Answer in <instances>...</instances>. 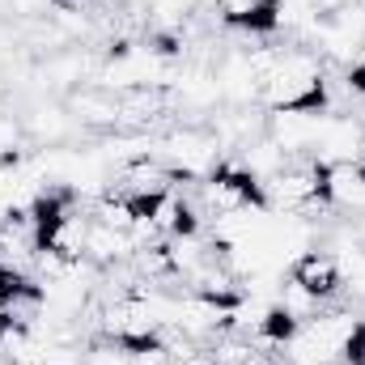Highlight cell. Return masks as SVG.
<instances>
[{"label": "cell", "mask_w": 365, "mask_h": 365, "mask_svg": "<svg viewBox=\"0 0 365 365\" xmlns=\"http://www.w3.org/2000/svg\"><path fill=\"white\" fill-rule=\"evenodd\" d=\"M158 162H166V170L175 179H208L212 166H221V145L208 128L200 123H182V128H170L166 136H158Z\"/></svg>", "instance_id": "obj_1"}, {"label": "cell", "mask_w": 365, "mask_h": 365, "mask_svg": "<svg viewBox=\"0 0 365 365\" xmlns=\"http://www.w3.org/2000/svg\"><path fill=\"white\" fill-rule=\"evenodd\" d=\"M361 145H365V123L357 115H327V123H323L310 158L319 166H353L357 153H361Z\"/></svg>", "instance_id": "obj_2"}, {"label": "cell", "mask_w": 365, "mask_h": 365, "mask_svg": "<svg viewBox=\"0 0 365 365\" xmlns=\"http://www.w3.org/2000/svg\"><path fill=\"white\" fill-rule=\"evenodd\" d=\"M323 123H327V110H297V106H289V110H268L264 136L276 140L284 153H310L314 140H319V132H323Z\"/></svg>", "instance_id": "obj_3"}, {"label": "cell", "mask_w": 365, "mask_h": 365, "mask_svg": "<svg viewBox=\"0 0 365 365\" xmlns=\"http://www.w3.org/2000/svg\"><path fill=\"white\" fill-rule=\"evenodd\" d=\"M64 106L73 115V123H81L86 132H115L119 128V93L106 86H77L64 93Z\"/></svg>", "instance_id": "obj_4"}, {"label": "cell", "mask_w": 365, "mask_h": 365, "mask_svg": "<svg viewBox=\"0 0 365 365\" xmlns=\"http://www.w3.org/2000/svg\"><path fill=\"white\" fill-rule=\"evenodd\" d=\"M289 276H293L302 289H310L314 297H323V302H331V297L344 289L340 259H336L331 251H323V247H314V251L297 255V259H293V268H289Z\"/></svg>", "instance_id": "obj_5"}, {"label": "cell", "mask_w": 365, "mask_h": 365, "mask_svg": "<svg viewBox=\"0 0 365 365\" xmlns=\"http://www.w3.org/2000/svg\"><path fill=\"white\" fill-rule=\"evenodd\" d=\"M73 115H68V106H60V102H51V98H34V106H30V115H26V136L34 140V145H43V149H51V145H64L68 136H73Z\"/></svg>", "instance_id": "obj_6"}, {"label": "cell", "mask_w": 365, "mask_h": 365, "mask_svg": "<svg viewBox=\"0 0 365 365\" xmlns=\"http://www.w3.org/2000/svg\"><path fill=\"white\" fill-rule=\"evenodd\" d=\"M323 204L331 212H361L365 208V175L357 166H327Z\"/></svg>", "instance_id": "obj_7"}, {"label": "cell", "mask_w": 365, "mask_h": 365, "mask_svg": "<svg viewBox=\"0 0 365 365\" xmlns=\"http://www.w3.org/2000/svg\"><path fill=\"white\" fill-rule=\"evenodd\" d=\"M136 255V242L128 230H110V225H98L90 221V234H86V259L98 268H110V264H128Z\"/></svg>", "instance_id": "obj_8"}, {"label": "cell", "mask_w": 365, "mask_h": 365, "mask_svg": "<svg viewBox=\"0 0 365 365\" xmlns=\"http://www.w3.org/2000/svg\"><path fill=\"white\" fill-rule=\"evenodd\" d=\"M272 306H276V310H284V314H289V319L302 327V323H310L314 314H323V306H327V302H323V297H314L310 289H302V284L289 276V280H280V289H276Z\"/></svg>", "instance_id": "obj_9"}, {"label": "cell", "mask_w": 365, "mask_h": 365, "mask_svg": "<svg viewBox=\"0 0 365 365\" xmlns=\"http://www.w3.org/2000/svg\"><path fill=\"white\" fill-rule=\"evenodd\" d=\"M21 145H26V123L13 110H0V162L21 158Z\"/></svg>", "instance_id": "obj_10"}, {"label": "cell", "mask_w": 365, "mask_h": 365, "mask_svg": "<svg viewBox=\"0 0 365 365\" xmlns=\"http://www.w3.org/2000/svg\"><path fill=\"white\" fill-rule=\"evenodd\" d=\"M0 365H9V361H4V357H0Z\"/></svg>", "instance_id": "obj_11"}]
</instances>
